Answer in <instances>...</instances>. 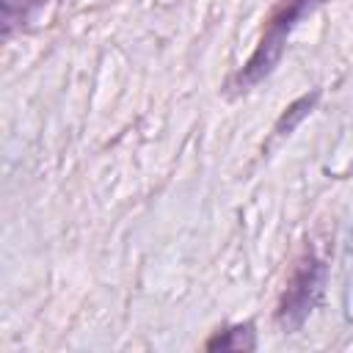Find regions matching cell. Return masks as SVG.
<instances>
[{"mask_svg":"<svg viewBox=\"0 0 353 353\" xmlns=\"http://www.w3.org/2000/svg\"><path fill=\"white\" fill-rule=\"evenodd\" d=\"M323 279H325V265L314 254H306L292 270V279L279 303V323L284 328H298L306 320V314L320 298Z\"/></svg>","mask_w":353,"mask_h":353,"instance_id":"obj_2","label":"cell"},{"mask_svg":"<svg viewBox=\"0 0 353 353\" xmlns=\"http://www.w3.org/2000/svg\"><path fill=\"white\" fill-rule=\"evenodd\" d=\"M314 102H317V91H314L312 97L306 94V97H301L298 102H292V105L287 108V113L279 119V124H276V135H287V132H290V130H292V127H295V124H298V121L312 110V105H314Z\"/></svg>","mask_w":353,"mask_h":353,"instance_id":"obj_4","label":"cell"},{"mask_svg":"<svg viewBox=\"0 0 353 353\" xmlns=\"http://www.w3.org/2000/svg\"><path fill=\"white\" fill-rule=\"evenodd\" d=\"M251 347H254V328L248 323L218 331L212 339H207V350H251Z\"/></svg>","mask_w":353,"mask_h":353,"instance_id":"obj_3","label":"cell"},{"mask_svg":"<svg viewBox=\"0 0 353 353\" xmlns=\"http://www.w3.org/2000/svg\"><path fill=\"white\" fill-rule=\"evenodd\" d=\"M325 0H279L276 8L268 17V25L262 30V39L254 50V55L245 61V66L232 77L229 88L234 91H248L251 85H256L259 80H265L273 66L279 63L287 36L292 33V28L298 25L301 17H306L309 11H314L317 6H323Z\"/></svg>","mask_w":353,"mask_h":353,"instance_id":"obj_1","label":"cell"}]
</instances>
